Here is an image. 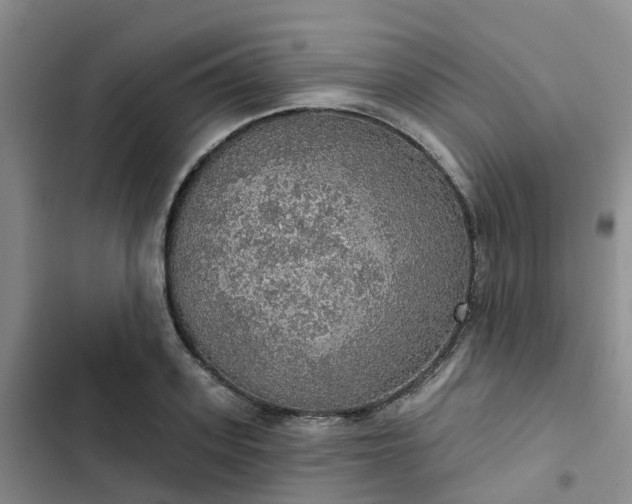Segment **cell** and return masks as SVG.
Here are the masks:
<instances>
[{"label":"cell","instance_id":"cell-1","mask_svg":"<svg viewBox=\"0 0 632 504\" xmlns=\"http://www.w3.org/2000/svg\"><path fill=\"white\" fill-rule=\"evenodd\" d=\"M461 253L439 185L397 133L312 107L208 150L175 194L162 245L188 351L250 403L308 410L373 386L406 288L447 280Z\"/></svg>","mask_w":632,"mask_h":504}]
</instances>
